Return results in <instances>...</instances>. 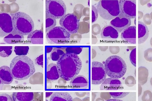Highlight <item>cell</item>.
I'll use <instances>...</instances> for the list:
<instances>
[{"mask_svg": "<svg viewBox=\"0 0 152 101\" xmlns=\"http://www.w3.org/2000/svg\"><path fill=\"white\" fill-rule=\"evenodd\" d=\"M56 65L60 77L66 81L71 80L77 76L82 67L80 58L73 53H65Z\"/></svg>", "mask_w": 152, "mask_h": 101, "instance_id": "6da1fadb", "label": "cell"}, {"mask_svg": "<svg viewBox=\"0 0 152 101\" xmlns=\"http://www.w3.org/2000/svg\"><path fill=\"white\" fill-rule=\"evenodd\" d=\"M64 54L61 49L58 48H55L51 52L50 58L53 61L57 62Z\"/></svg>", "mask_w": 152, "mask_h": 101, "instance_id": "cb8c5ba5", "label": "cell"}, {"mask_svg": "<svg viewBox=\"0 0 152 101\" xmlns=\"http://www.w3.org/2000/svg\"><path fill=\"white\" fill-rule=\"evenodd\" d=\"M110 24L118 32H122L131 25L130 19L120 14L114 19L111 20Z\"/></svg>", "mask_w": 152, "mask_h": 101, "instance_id": "7c38bea8", "label": "cell"}, {"mask_svg": "<svg viewBox=\"0 0 152 101\" xmlns=\"http://www.w3.org/2000/svg\"><path fill=\"white\" fill-rule=\"evenodd\" d=\"M105 101H123L121 100L115 99H111L107 100Z\"/></svg>", "mask_w": 152, "mask_h": 101, "instance_id": "e575fe53", "label": "cell"}, {"mask_svg": "<svg viewBox=\"0 0 152 101\" xmlns=\"http://www.w3.org/2000/svg\"><path fill=\"white\" fill-rule=\"evenodd\" d=\"M46 101H49L47 99H46Z\"/></svg>", "mask_w": 152, "mask_h": 101, "instance_id": "d590c367", "label": "cell"}, {"mask_svg": "<svg viewBox=\"0 0 152 101\" xmlns=\"http://www.w3.org/2000/svg\"><path fill=\"white\" fill-rule=\"evenodd\" d=\"M129 59L131 63L136 67V47H135L131 52L129 55Z\"/></svg>", "mask_w": 152, "mask_h": 101, "instance_id": "f1b7e54d", "label": "cell"}, {"mask_svg": "<svg viewBox=\"0 0 152 101\" xmlns=\"http://www.w3.org/2000/svg\"><path fill=\"white\" fill-rule=\"evenodd\" d=\"M96 8L100 17L106 20H112L120 13L119 1L117 0H100Z\"/></svg>", "mask_w": 152, "mask_h": 101, "instance_id": "5b68a950", "label": "cell"}, {"mask_svg": "<svg viewBox=\"0 0 152 101\" xmlns=\"http://www.w3.org/2000/svg\"><path fill=\"white\" fill-rule=\"evenodd\" d=\"M53 93V92H46V98H48L51 96Z\"/></svg>", "mask_w": 152, "mask_h": 101, "instance_id": "d6a6232c", "label": "cell"}, {"mask_svg": "<svg viewBox=\"0 0 152 101\" xmlns=\"http://www.w3.org/2000/svg\"><path fill=\"white\" fill-rule=\"evenodd\" d=\"M149 36V30L143 23L138 22V43L141 44L147 40Z\"/></svg>", "mask_w": 152, "mask_h": 101, "instance_id": "d6986e66", "label": "cell"}, {"mask_svg": "<svg viewBox=\"0 0 152 101\" xmlns=\"http://www.w3.org/2000/svg\"><path fill=\"white\" fill-rule=\"evenodd\" d=\"M13 30L12 17L8 13L1 12L0 14V37L3 38L7 35Z\"/></svg>", "mask_w": 152, "mask_h": 101, "instance_id": "8fae6325", "label": "cell"}, {"mask_svg": "<svg viewBox=\"0 0 152 101\" xmlns=\"http://www.w3.org/2000/svg\"><path fill=\"white\" fill-rule=\"evenodd\" d=\"M56 25V19L46 15V32L55 27Z\"/></svg>", "mask_w": 152, "mask_h": 101, "instance_id": "484cf974", "label": "cell"}, {"mask_svg": "<svg viewBox=\"0 0 152 101\" xmlns=\"http://www.w3.org/2000/svg\"><path fill=\"white\" fill-rule=\"evenodd\" d=\"M61 26L70 34L77 33L79 26V20L73 13L66 14L60 19Z\"/></svg>", "mask_w": 152, "mask_h": 101, "instance_id": "ba28073f", "label": "cell"}, {"mask_svg": "<svg viewBox=\"0 0 152 101\" xmlns=\"http://www.w3.org/2000/svg\"><path fill=\"white\" fill-rule=\"evenodd\" d=\"M120 13L124 16L133 19L136 17V0H118Z\"/></svg>", "mask_w": 152, "mask_h": 101, "instance_id": "30bf717a", "label": "cell"}, {"mask_svg": "<svg viewBox=\"0 0 152 101\" xmlns=\"http://www.w3.org/2000/svg\"><path fill=\"white\" fill-rule=\"evenodd\" d=\"M98 16V13L96 8L94 6L92 7V23H94L97 20Z\"/></svg>", "mask_w": 152, "mask_h": 101, "instance_id": "f546056e", "label": "cell"}, {"mask_svg": "<svg viewBox=\"0 0 152 101\" xmlns=\"http://www.w3.org/2000/svg\"><path fill=\"white\" fill-rule=\"evenodd\" d=\"M36 64L42 67L43 65V55L41 54L37 57L35 60Z\"/></svg>", "mask_w": 152, "mask_h": 101, "instance_id": "1f68e13d", "label": "cell"}, {"mask_svg": "<svg viewBox=\"0 0 152 101\" xmlns=\"http://www.w3.org/2000/svg\"><path fill=\"white\" fill-rule=\"evenodd\" d=\"M70 35L61 26H56L46 33L47 42L51 44H66L70 40Z\"/></svg>", "mask_w": 152, "mask_h": 101, "instance_id": "8992f818", "label": "cell"}, {"mask_svg": "<svg viewBox=\"0 0 152 101\" xmlns=\"http://www.w3.org/2000/svg\"><path fill=\"white\" fill-rule=\"evenodd\" d=\"M107 75L110 78L118 79L125 74L127 69L126 63L121 57L113 55L108 57L104 63Z\"/></svg>", "mask_w": 152, "mask_h": 101, "instance_id": "277c9868", "label": "cell"}, {"mask_svg": "<svg viewBox=\"0 0 152 101\" xmlns=\"http://www.w3.org/2000/svg\"><path fill=\"white\" fill-rule=\"evenodd\" d=\"M88 81L84 76H77L71 80L70 86L71 88L75 89H86L89 85Z\"/></svg>", "mask_w": 152, "mask_h": 101, "instance_id": "9a60e30c", "label": "cell"}, {"mask_svg": "<svg viewBox=\"0 0 152 101\" xmlns=\"http://www.w3.org/2000/svg\"><path fill=\"white\" fill-rule=\"evenodd\" d=\"M10 68L14 78L19 80L27 79L35 71L33 62L26 55L14 57L11 61Z\"/></svg>", "mask_w": 152, "mask_h": 101, "instance_id": "7a4b0ae2", "label": "cell"}, {"mask_svg": "<svg viewBox=\"0 0 152 101\" xmlns=\"http://www.w3.org/2000/svg\"><path fill=\"white\" fill-rule=\"evenodd\" d=\"M24 40V36L14 30L4 38V41L8 44L21 43Z\"/></svg>", "mask_w": 152, "mask_h": 101, "instance_id": "ffe728a7", "label": "cell"}, {"mask_svg": "<svg viewBox=\"0 0 152 101\" xmlns=\"http://www.w3.org/2000/svg\"><path fill=\"white\" fill-rule=\"evenodd\" d=\"M121 36L122 40L126 43L136 44V27H129L121 32Z\"/></svg>", "mask_w": 152, "mask_h": 101, "instance_id": "4fadbf2b", "label": "cell"}, {"mask_svg": "<svg viewBox=\"0 0 152 101\" xmlns=\"http://www.w3.org/2000/svg\"><path fill=\"white\" fill-rule=\"evenodd\" d=\"M12 17L13 30L20 34L28 35L34 31V21L26 13L18 12L12 14Z\"/></svg>", "mask_w": 152, "mask_h": 101, "instance_id": "3957f363", "label": "cell"}, {"mask_svg": "<svg viewBox=\"0 0 152 101\" xmlns=\"http://www.w3.org/2000/svg\"><path fill=\"white\" fill-rule=\"evenodd\" d=\"M14 78L10 67L5 65L0 67V84H9L12 82Z\"/></svg>", "mask_w": 152, "mask_h": 101, "instance_id": "2e32d148", "label": "cell"}, {"mask_svg": "<svg viewBox=\"0 0 152 101\" xmlns=\"http://www.w3.org/2000/svg\"><path fill=\"white\" fill-rule=\"evenodd\" d=\"M13 100L10 96L7 94L2 93L0 95V101H13Z\"/></svg>", "mask_w": 152, "mask_h": 101, "instance_id": "4dcf8cb0", "label": "cell"}, {"mask_svg": "<svg viewBox=\"0 0 152 101\" xmlns=\"http://www.w3.org/2000/svg\"><path fill=\"white\" fill-rule=\"evenodd\" d=\"M100 36L102 39H116L119 36V33L110 25H107L102 29Z\"/></svg>", "mask_w": 152, "mask_h": 101, "instance_id": "e0dca14e", "label": "cell"}, {"mask_svg": "<svg viewBox=\"0 0 152 101\" xmlns=\"http://www.w3.org/2000/svg\"><path fill=\"white\" fill-rule=\"evenodd\" d=\"M66 7L61 0H47L46 15L55 19H61L66 14Z\"/></svg>", "mask_w": 152, "mask_h": 101, "instance_id": "52a82bcc", "label": "cell"}, {"mask_svg": "<svg viewBox=\"0 0 152 101\" xmlns=\"http://www.w3.org/2000/svg\"><path fill=\"white\" fill-rule=\"evenodd\" d=\"M29 47L28 46H16L14 47V51L18 56H26L28 53Z\"/></svg>", "mask_w": 152, "mask_h": 101, "instance_id": "d4e9b609", "label": "cell"}, {"mask_svg": "<svg viewBox=\"0 0 152 101\" xmlns=\"http://www.w3.org/2000/svg\"><path fill=\"white\" fill-rule=\"evenodd\" d=\"M53 49V48L52 47H47L46 49L47 53H48L52 52Z\"/></svg>", "mask_w": 152, "mask_h": 101, "instance_id": "836d02e7", "label": "cell"}, {"mask_svg": "<svg viewBox=\"0 0 152 101\" xmlns=\"http://www.w3.org/2000/svg\"><path fill=\"white\" fill-rule=\"evenodd\" d=\"M129 92H110L109 94L114 99H118L124 97Z\"/></svg>", "mask_w": 152, "mask_h": 101, "instance_id": "83f0119b", "label": "cell"}, {"mask_svg": "<svg viewBox=\"0 0 152 101\" xmlns=\"http://www.w3.org/2000/svg\"><path fill=\"white\" fill-rule=\"evenodd\" d=\"M47 78L48 80L54 81L58 79L60 77L57 65L51 63L47 67Z\"/></svg>", "mask_w": 152, "mask_h": 101, "instance_id": "44dd1931", "label": "cell"}, {"mask_svg": "<svg viewBox=\"0 0 152 101\" xmlns=\"http://www.w3.org/2000/svg\"><path fill=\"white\" fill-rule=\"evenodd\" d=\"M27 41L34 44H42L43 42V33L41 30L33 31L28 35Z\"/></svg>", "mask_w": 152, "mask_h": 101, "instance_id": "ac0fdd59", "label": "cell"}, {"mask_svg": "<svg viewBox=\"0 0 152 101\" xmlns=\"http://www.w3.org/2000/svg\"><path fill=\"white\" fill-rule=\"evenodd\" d=\"M122 85L118 79L111 78H106L102 83L100 90H117L121 89Z\"/></svg>", "mask_w": 152, "mask_h": 101, "instance_id": "5bb4252c", "label": "cell"}, {"mask_svg": "<svg viewBox=\"0 0 152 101\" xmlns=\"http://www.w3.org/2000/svg\"><path fill=\"white\" fill-rule=\"evenodd\" d=\"M12 96L13 101H33L34 94L33 92H13Z\"/></svg>", "mask_w": 152, "mask_h": 101, "instance_id": "7402d4cb", "label": "cell"}, {"mask_svg": "<svg viewBox=\"0 0 152 101\" xmlns=\"http://www.w3.org/2000/svg\"><path fill=\"white\" fill-rule=\"evenodd\" d=\"M107 74L104 65L98 61L91 63V83L94 85L102 84L106 78Z\"/></svg>", "mask_w": 152, "mask_h": 101, "instance_id": "9c48e42d", "label": "cell"}, {"mask_svg": "<svg viewBox=\"0 0 152 101\" xmlns=\"http://www.w3.org/2000/svg\"><path fill=\"white\" fill-rule=\"evenodd\" d=\"M49 101H73V100L68 92H56L51 96Z\"/></svg>", "mask_w": 152, "mask_h": 101, "instance_id": "603a6c76", "label": "cell"}, {"mask_svg": "<svg viewBox=\"0 0 152 101\" xmlns=\"http://www.w3.org/2000/svg\"><path fill=\"white\" fill-rule=\"evenodd\" d=\"M12 46H1L0 47V56L3 57H9L12 53Z\"/></svg>", "mask_w": 152, "mask_h": 101, "instance_id": "4316f807", "label": "cell"}]
</instances>
